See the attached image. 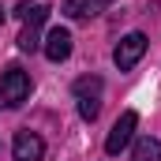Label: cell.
<instances>
[{
  "label": "cell",
  "mask_w": 161,
  "mask_h": 161,
  "mask_svg": "<svg viewBox=\"0 0 161 161\" xmlns=\"http://www.w3.org/2000/svg\"><path fill=\"white\" fill-rule=\"evenodd\" d=\"M26 97H30V75L19 64L4 68V75H0V105L4 109H19Z\"/></svg>",
  "instance_id": "obj_1"
},
{
  "label": "cell",
  "mask_w": 161,
  "mask_h": 161,
  "mask_svg": "<svg viewBox=\"0 0 161 161\" xmlns=\"http://www.w3.org/2000/svg\"><path fill=\"white\" fill-rule=\"evenodd\" d=\"M135 127H139V113H135V109L120 113V120L113 124V131H109V139H105V154H109V158H116L120 150H127V142L135 139Z\"/></svg>",
  "instance_id": "obj_2"
},
{
  "label": "cell",
  "mask_w": 161,
  "mask_h": 161,
  "mask_svg": "<svg viewBox=\"0 0 161 161\" xmlns=\"http://www.w3.org/2000/svg\"><path fill=\"white\" fill-rule=\"evenodd\" d=\"M142 53H146V34H127V38H120V45L113 49V60H116V68L120 71H131L139 60H142Z\"/></svg>",
  "instance_id": "obj_3"
},
{
  "label": "cell",
  "mask_w": 161,
  "mask_h": 161,
  "mask_svg": "<svg viewBox=\"0 0 161 161\" xmlns=\"http://www.w3.org/2000/svg\"><path fill=\"white\" fill-rule=\"evenodd\" d=\"M11 154H15V161H41L45 158V142L34 131H19L15 142H11Z\"/></svg>",
  "instance_id": "obj_4"
},
{
  "label": "cell",
  "mask_w": 161,
  "mask_h": 161,
  "mask_svg": "<svg viewBox=\"0 0 161 161\" xmlns=\"http://www.w3.org/2000/svg\"><path fill=\"white\" fill-rule=\"evenodd\" d=\"M45 56H49L53 64H60V60H68V56H71V34H68L64 26L49 30V38H45Z\"/></svg>",
  "instance_id": "obj_5"
},
{
  "label": "cell",
  "mask_w": 161,
  "mask_h": 161,
  "mask_svg": "<svg viewBox=\"0 0 161 161\" xmlns=\"http://www.w3.org/2000/svg\"><path fill=\"white\" fill-rule=\"evenodd\" d=\"M101 4H109V0H64V15H71V19H90V15H97Z\"/></svg>",
  "instance_id": "obj_6"
},
{
  "label": "cell",
  "mask_w": 161,
  "mask_h": 161,
  "mask_svg": "<svg viewBox=\"0 0 161 161\" xmlns=\"http://www.w3.org/2000/svg\"><path fill=\"white\" fill-rule=\"evenodd\" d=\"M15 15L26 23V26H41L45 19H49V8H41V4H30V0H23L19 8H15Z\"/></svg>",
  "instance_id": "obj_7"
},
{
  "label": "cell",
  "mask_w": 161,
  "mask_h": 161,
  "mask_svg": "<svg viewBox=\"0 0 161 161\" xmlns=\"http://www.w3.org/2000/svg\"><path fill=\"white\" fill-rule=\"evenodd\" d=\"M131 161H161V139H139Z\"/></svg>",
  "instance_id": "obj_8"
},
{
  "label": "cell",
  "mask_w": 161,
  "mask_h": 161,
  "mask_svg": "<svg viewBox=\"0 0 161 161\" xmlns=\"http://www.w3.org/2000/svg\"><path fill=\"white\" fill-rule=\"evenodd\" d=\"M75 94H79V97H97V94H101V79H97V75L75 79Z\"/></svg>",
  "instance_id": "obj_9"
},
{
  "label": "cell",
  "mask_w": 161,
  "mask_h": 161,
  "mask_svg": "<svg viewBox=\"0 0 161 161\" xmlns=\"http://www.w3.org/2000/svg\"><path fill=\"white\" fill-rule=\"evenodd\" d=\"M38 45H41L38 41V26H26V30L19 34V49H23V53H34Z\"/></svg>",
  "instance_id": "obj_10"
},
{
  "label": "cell",
  "mask_w": 161,
  "mask_h": 161,
  "mask_svg": "<svg viewBox=\"0 0 161 161\" xmlns=\"http://www.w3.org/2000/svg\"><path fill=\"white\" fill-rule=\"evenodd\" d=\"M97 97H79V116L82 120H97Z\"/></svg>",
  "instance_id": "obj_11"
},
{
  "label": "cell",
  "mask_w": 161,
  "mask_h": 161,
  "mask_svg": "<svg viewBox=\"0 0 161 161\" xmlns=\"http://www.w3.org/2000/svg\"><path fill=\"white\" fill-rule=\"evenodd\" d=\"M0 23H4V8H0Z\"/></svg>",
  "instance_id": "obj_12"
}]
</instances>
